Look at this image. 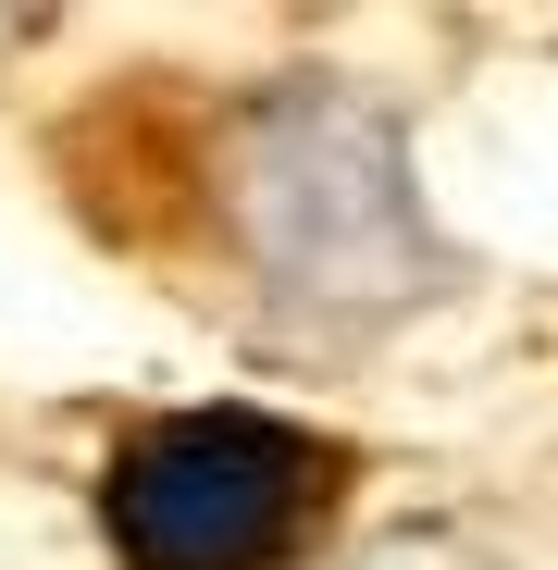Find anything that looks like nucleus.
I'll use <instances>...</instances> for the list:
<instances>
[{
  "label": "nucleus",
  "mask_w": 558,
  "mask_h": 570,
  "mask_svg": "<svg viewBox=\"0 0 558 570\" xmlns=\"http://www.w3.org/2000/svg\"><path fill=\"white\" fill-rule=\"evenodd\" d=\"M335 509V446L273 410H174L112 446L100 521L125 570H286Z\"/></svg>",
  "instance_id": "f257e3e1"
}]
</instances>
